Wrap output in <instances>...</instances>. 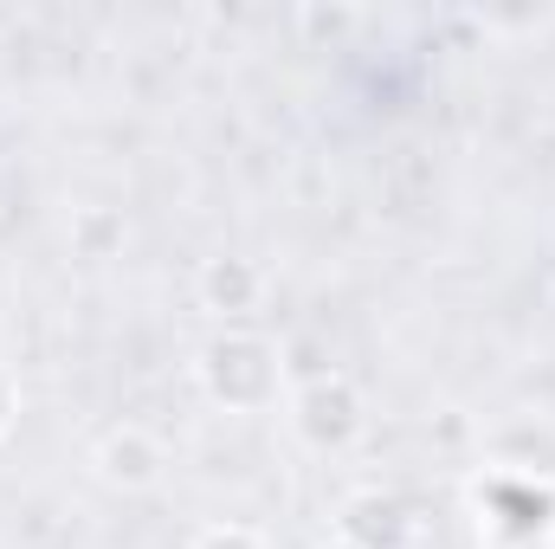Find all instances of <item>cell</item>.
Here are the masks:
<instances>
[{"label":"cell","instance_id":"1","mask_svg":"<svg viewBox=\"0 0 555 549\" xmlns=\"http://www.w3.org/2000/svg\"><path fill=\"white\" fill-rule=\"evenodd\" d=\"M194 375H201L207 401L227 408V413H266V408H278V395H284V356H278V343L253 336V330H220V336H207Z\"/></svg>","mask_w":555,"mask_h":549},{"label":"cell","instance_id":"2","mask_svg":"<svg viewBox=\"0 0 555 549\" xmlns=\"http://www.w3.org/2000/svg\"><path fill=\"white\" fill-rule=\"evenodd\" d=\"M478 531L491 549H550L555 537V485L537 472H485L472 485Z\"/></svg>","mask_w":555,"mask_h":549},{"label":"cell","instance_id":"3","mask_svg":"<svg viewBox=\"0 0 555 549\" xmlns=\"http://www.w3.org/2000/svg\"><path fill=\"white\" fill-rule=\"evenodd\" d=\"M291 426L310 452H343L356 433H362V388L336 369L323 375H304L297 395H291Z\"/></svg>","mask_w":555,"mask_h":549},{"label":"cell","instance_id":"4","mask_svg":"<svg viewBox=\"0 0 555 549\" xmlns=\"http://www.w3.org/2000/svg\"><path fill=\"white\" fill-rule=\"evenodd\" d=\"M414 537H420V518L401 491L369 485V491H349V498L336 505V544H349V549H414Z\"/></svg>","mask_w":555,"mask_h":549},{"label":"cell","instance_id":"5","mask_svg":"<svg viewBox=\"0 0 555 549\" xmlns=\"http://www.w3.org/2000/svg\"><path fill=\"white\" fill-rule=\"evenodd\" d=\"M98 478L111 485V491H149L155 478H162V465H168V452H162V439L155 433H142V426H111L104 439H98Z\"/></svg>","mask_w":555,"mask_h":549},{"label":"cell","instance_id":"6","mask_svg":"<svg viewBox=\"0 0 555 549\" xmlns=\"http://www.w3.org/2000/svg\"><path fill=\"white\" fill-rule=\"evenodd\" d=\"M201 304H207L214 317H253V310L266 304V272H259L253 259L220 253V259L201 266Z\"/></svg>","mask_w":555,"mask_h":549},{"label":"cell","instance_id":"7","mask_svg":"<svg viewBox=\"0 0 555 549\" xmlns=\"http://www.w3.org/2000/svg\"><path fill=\"white\" fill-rule=\"evenodd\" d=\"M72 246H78L85 259H111V246H124V220H117L111 207H85V214L72 220Z\"/></svg>","mask_w":555,"mask_h":549},{"label":"cell","instance_id":"8","mask_svg":"<svg viewBox=\"0 0 555 549\" xmlns=\"http://www.w3.org/2000/svg\"><path fill=\"white\" fill-rule=\"evenodd\" d=\"M188 549H266V537L246 531V524H214V531H201Z\"/></svg>","mask_w":555,"mask_h":549},{"label":"cell","instance_id":"9","mask_svg":"<svg viewBox=\"0 0 555 549\" xmlns=\"http://www.w3.org/2000/svg\"><path fill=\"white\" fill-rule=\"evenodd\" d=\"M13 420H20V388H13V375H7V362H0V439L13 433Z\"/></svg>","mask_w":555,"mask_h":549},{"label":"cell","instance_id":"10","mask_svg":"<svg viewBox=\"0 0 555 549\" xmlns=\"http://www.w3.org/2000/svg\"><path fill=\"white\" fill-rule=\"evenodd\" d=\"M323 549H349V544H323Z\"/></svg>","mask_w":555,"mask_h":549},{"label":"cell","instance_id":"11","mask_svg":"<svg viewBox=\"0 0 555 549\" xmlns=\"http://www.w3.org/2000/svg\"><path fill=\"white\" fill-rule=\"evenodd\" d=\"M550 549H555V537H550Z\"/></svg>","mask_w":555,"mask_h":549}]
</instances>
